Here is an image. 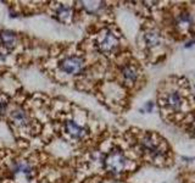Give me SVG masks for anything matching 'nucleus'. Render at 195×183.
Listing matches in <instances>:
<instances>
[{"mask_svg": "<svg viewBox=\"0 0 195 183\" xmlns=\"http://www.w3.org/2000/svg\"><path fill=\"white\" fill-rule=\"evenodd\" d=\"M127 165H128V160L124 153L118 148H114L112 150H110L104 158L105 170L112 175L122 173L127 168Z\"/></svg>", "mask_w": 195, "mask_h": 183, "instance_id": "nucleus-1", "label": "nucleus"}, {"mask_svg": "<svg viewBox=\"0 0 195 183\" xmlns=\"http://www.w3.org/2000/svg\"><path fill=\"white\" fill-rule=\"evenodd\" d=\"M10 173L12 175V177H21L26 182H32L36 177V171L33 165L24 159L15 160L11 163Z\"/></svg>", "mask_w": 195, "mask_h": 183, "instance_id": "nucleus-2", "label": "nucleus"}, {"mask_svg": "<svg viewBox=\"0 0 195 183\" xmlns=\"http://www.w3.org/2000/svg\"><path fill=\"white\" fill-rule=\"evenodd\" d=\"M58 67L62 73L67 76H76L84 70V59L78 55H70L60 61Z\"/></svg>", "mask_w": 195, "mask_h": 183, "instance_id": "nucleus-3", "label": "nucleus"}, {"mask_svg": "<svg viewBox=\"0 0 195 183\" xmlns=\"http://www.w3.org/2000/svg\"><path fill=\"white\" fill-rule=\"evenodd\" d=\"M98 50L102 54H111L118 46V38L117 36L110 29H105L97 39Z\"/></svg>", "mask_w": 195, "mask_h": 183, "instance_id": "nucleus-4", "label": "nucleus"}, {"mask_svg": "<svg viewBox=\"0 0 195 183\" xmlns=\"http://www.w3.org/2000/svg\"><path fill=\"white\" fill-rule=\"evenodd\" d=\"M140 144H141V148L154 159H158V158L163 156V154H165L162 144L154 134H145Z\"/></svg>", "mask_w": 195, "mask_h": 183, "instance_id": "nucleus-5", "label": "nucleus"}, {"mask_svg": "<svg viewBox=\"0 0 195 183\" xmlns=\"http://www.w3.org/2000/svg\"><path fill=\"white\" fill-rule=\"evenodd\" d=\"M63 132L73 141H80L87 136L88 131L84 126L79 124L72 119H68L63 122Z\"/></svg>", "mask_w": 195, "mask_h": 183, "instance_id": "nucleus-6", "label": "nucleus"}, {"mask_svg": "<svg viewBox=\"0 0 195 183\" xmlns=\"http://www.w3.org/2000/svg\"><path fill=\"white\" fill-rule=\"evenodd\" d=\"M10 120L11 122L19 127V128H29L31 124H32V120L29 117V115L21 107L17 109H14L11 112H10Z\"/></svg>", "mask_w": 195, "mask_h": 183, "instance_id": "nucleus-7", "label": "nucleus"}, {"mask_svg": "<svg viewBox=\"0 0 195 183\" xmlns=\"http://www.w3.org/2000/svg\"><path fill=\"white\" fill-rule=\"evenodd\" d=\"M17 37L12 31H0V43L4 50L10 51L16 46Z\"/></svg>", "mask_w": 195, "mask_h": 183, "instance_id": "nucleus-8", "label": "nucleus"}, {"mask_svg": "<svg viewBox=\"0 0 195 183\" xmlns=\"http://www.w3.org/2000/svg\"><path fill=\"white\" fill-rule=\"evenodd\" d=\"M163 104L167 106V107H170V109H172V110H179L180 107H182V97L177 93V92H170V93H167L166 95H165V98H163Z\"/></svg>", "mask_w": 195, "mask_h": 183, "instance_id": "nucleus-9", "label": "nucleus"}, {"mask_svg": "<svg viewBox=\"0 0 195 183\" xmlns=\"http://www.w3.org/2000/svg\"><path fill=\"white\" fill-rule=\"evenodd\" d=\"M144 41H145V44L146 46L149 48H156L160 43H161V36L157 31H148L145 34H144Z\"/></svg>", "mask_w": 195, "mask_h": 183, "instance_id": "nucleus-10", "label": "nucleus"}, {"mask_svg": "<svg viewBox=\"0 0 195 183\" xmlns=\"http://www.w3.org/2000/svg\"><path fill=\"white\" fill-rule=\"evenodd\" d=\"M122 76L124 78V81L128 82L129 84H133L138 78V71L134 66L132 65H126L122 68Z\"/></svg>", "mask_w": 195, "mask_h": 183, "instance_id": "nucleus-11", "label": "nucleus"}, {"mask_svg": "<svg viewBox=\"0 0 195 183\" xmlns=\"http://www.w3.org/2000/svg\"><path fill=\"white\" fill-rule=\"evenodd\" d=\"M55 16L61 22H67L72 16V10L67 5H60L56 9V11H55Z\"/></svg>", "mask_w": 195, "mask_h": 183, "instance_id": "nucleus-12", "label": "nucleus"}, {"mask_svg": "<svg viewBox=\"0 0 195 183\" xmlns=\"http://www.w3.org/2000/svg\"><path fill=\"white\" fill-rule=\"evenodd\" d=\"M177 22H178V26H180V27H188L192 23V19H190V16L188 14H182L178 17Z\"/></svg>", "mask_w": 195, "mask_h": 183, "instance_id": "nucleus-13", "label": "nucleus"}, {"mask_svg": "<svg viewBox=\"0 0 195 183\" xmlns=\"http://www.w3.org/2000/svg\"><path fill=\"white\" fill-rule=\"evenodd\" d=\"M7 105H9V102H7V98L4 97V95H0V116H2L6 110H7Z\"/></svg>", "mask_w": 195, "mask_h": 183, "instance_id": "nucleus-14", "label": "nucleus"}, {"mask_svg": "<svg viewBox=\"0 0 195 183\" xmlns=\"http://www.w3.org/2000/svg\"><path fill=\"white\" fill-rule=\"evenodd\" d=\"M145 107L148 109V111H151V109H153V104H151V102H148V105H146Z\"/></svg>", "mask_w": 195, "mask_h": 183, "instance_id": "nucleus-15", "label": "nucleus"}, {"mask_svg": "<svg viewBox=\"0 0 195 183\" xmlns=\"http://www.w3.org/2000/svg\"><path fill=\"white\" fill-rule=\"evenodd\" d=\"M193 133H194V136H195V122L193 123Z\"/></svg>", "mask_w": 195, "mask_h": 183, "instance_id": "nucleus-16", "label": "nucleus"}]
</instances>
